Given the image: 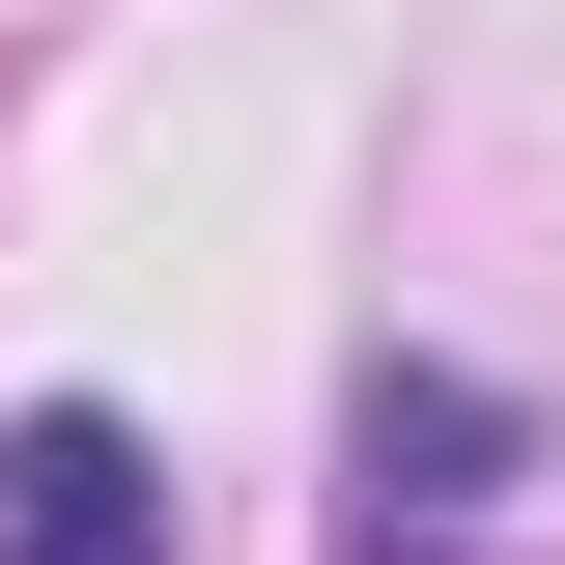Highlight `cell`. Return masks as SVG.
Returning <instances> with one entry per match:
<instances>
[{"instance_id":"7a4b0ae2","label":"cell","mask_w":565,"mask_h":565,"mask_svg":"<svg viewBox=\"0 0 565 565\" xmlns=\"http://www.w3.org/2000/svg\"><path fill=\"white\" fill-rule=\"evenodd\" d=\"M0 565H170V452L114 396H29L0 424Z\"/></svg>"},{"instance_id":"6da1fadb","label":"cell","mask_w":565,"mask_h":565,"mask_svg":"<svg viewBox=\"0 0 565 565\" xmlns=\"http://www.w3.org/2000/svg\"><path fill=\"white\" fill-rule=\"evenodd\" d=\"M340 565H481V481H509V396H481V367H367V396H340Z\"/></svg>"}]
</instances>
